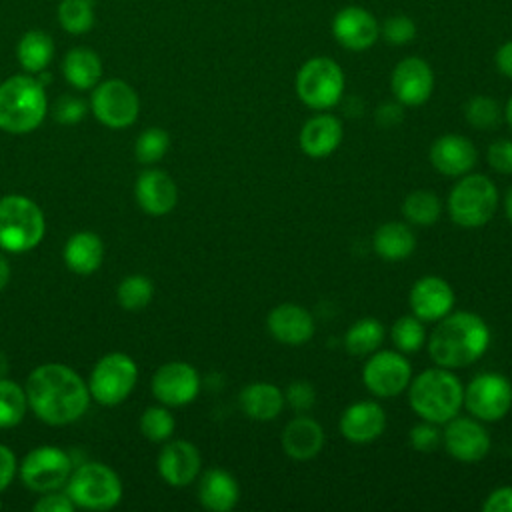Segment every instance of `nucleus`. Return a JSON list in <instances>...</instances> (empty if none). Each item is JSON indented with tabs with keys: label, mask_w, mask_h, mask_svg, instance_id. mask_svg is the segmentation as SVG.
<instances>
[{
	"label": "nucleus",
	"mask_w": 512,
	"mask_h": 512,
	"mask_svg": "<svg viewBox=\"0 0 512 512\" xmlns=\"http://www.w3.org/2000/svg\"><path fill=\"white\" fill-rule=\"evenodd\" d=\"M24 390L32 412L50 426L76 422L84 416L92 398L88 384L70 366L58 362L34 368Z\"/></svg>",
	"instance_id": "1"
},
{
	"label": "nucleus",
	"mask_w": 512,
	"mask_h": 512,
	"mask_svg": "<svg viewBox=\"0 0 512 512\" xmlns=\"http://www.w3.org/2000/svg\"><path fill=\"white\" fill-rule=\"evenodd\" d=\"M436 366L466 368L478 362L490 346V328L482 316L458 310L440 318L426 340Z\"/></svg>",
	"instance_id": "2"
},
{
	"label": "nucleus",
	"mask_w": 512,
	"mask_h": 512,
	"mask_svg": "<svg viewBox=\"0 0 512 512\" xmlns=\"http://www.w3.org/2000/svg\"><path fill=\"white\" fill-rule=\"evenodd\" d=\"M408 404L420 420L446 424L464 406V386L450 368H426L408 384Z\"/></svg>",
	"instance_id": "3"
},
{
	"label": "nucleus",
	"mask_w": 512,
	"mask_h": 512,
	"mask_svg": "<svg viewBox=\"0 0 512 512\" xmlns=\"http://www.w3.org/2000/svg\"><path fill=\"white\" fill-rule=\"evenodd\" d=\"M48 100L36 74H14L0 84V130L28 134L46 116Z\"/></svg>",
	"instance_id": "4"
},
{
	"label": "nucleus",
	"mask_w": 512,
	"mask_h": 512,
	"mask_svg": "<svg viewBox=\"0 0 512 512\" xmlns=\"http://www.w3.org/2000/svg\"><path fill=\"white\" fill-rule=\"evenodd\" d=\"M496 184L484 174H464L448 194V214L460 228H482L498 208Z\"/></svg>",
	"instance_id": "5"
},
{
	"label": "nucleus",
	"mask_w": 512,
	"mask_h": 512,
	"mask_svg": "<svg viewBox=\"0 0 512 512\" xmlns=\"http://www.w3.org/2000/svg\"><path fill=\"white\" fill-rule=\"evenodd\" d=\"M46 222L40 206L22 196L8 194L0 198V248L6 252H28L40 244Z\"/></svg>",
	"instance_id": "6"
},
{
	"label": "nucleus",
	"mask_w": 512,
	"mask_h": 512,
	"mask_svg": "<svg viewBox=\"0 0 512 512\" xmlns=\"http://www.w3.org/2000/svg\"><path fill=\"white\" fill-rule=\"evenodd\" d=\"M294 88L302 104L324 112L342 100L344 72L336 60L328 56H314L306 60L296 72Z\"/></svg>",
	"instance_id": "7"
},
{
	"label": "nucleus",
	"mask_w": 512,
	"mask_h": 512,
	"mask_svg": "<svg viewBox=\"0 0 512 512\" xmlns=\"http://www.w3.org/2000/svg\"><path fill=\"white\" fill-rule=\"evenodd\" d=\"M66 492L80 508L110 510L122 498V482L106 464L86 462L72 470L66 482Z\"/></svg>",
	"instance_id": "8"
},
{
	"label": "nucleus",
	"mask_w": 512,
	"mask_h": 512,
	"mask_svg": "<svg viewBox=\"0 0 512 512\" xmlns=\"http://www.w3.org/2000/svg\"><path fill=\"white\" fill-rule=\"evenodd\" d=\"M138 380L136 362L122 352L102 356L92 368L88 390L90 396L102 406H116L128 398Z\"/></svg>",
	"instance_id": "9"
},
{
	"label": "nucleus",
	"mask_w": 512,
	"mask_h": 512,
	"mask_svg": "<svg viewBox=\"0 0 512 512\" xmlns=\"http://www.w3.org/2000/svg\"><path fill=\"white\" fill-rule=\"evenodd\" d=\"M464 406L482 422H498L512 408V382L498 372H480L464 388Z\"/></svg>",
	"instance_id": "10"
},
{
	"label": "nucleus",
	"mask_w": 512,
	"mask_h": 512,
	"mask_svg": "<svg viewBox=\"0 0 512 512\" xmlns=\"http://www.w3.org/2000/svg\"><path fill=\"white\" fill-rule=\"evenodd\" d=\"M90 110L98 122L108 128L120 130L136 122L140 112V100L136 90L128 82L120 78H110L94 86L90 96Z\"/></svg>",
	"instance_id": "11"
},
{
	"label": "nucleus",
	"mask_w": 512,
	"mask_h": 512,
	"mask_svg": "<svg viewBox=\"0 0 512 512\" xmlns=\"http://www.w3.org/2000/svg\"><path fill=\"white\" fill-rule=\"evenodd\" d=\"M412 380V366L406 354L398 350H376L362 368V382L376 398L402 394Z\"/></svg>",
	"instance_id": "12"
},
{
	"label": "nucleus",
	"mask_w": 512,
	"mask_h": 512,
	"mask_svg": "<svg viewBox=\"0 0 512 512\" xmlns=\"http://www.w3.org/2000/svg\"><path fill=\"white\" fill-rule=\"evenodd\" d=\"M72 474V458L56 446H38L20 464V478L34 492L60 490Z\"/></svg>",
	"instance_id": "13"
},
{
	"label": "nucleus",
	"mask_w": 512,
	"mask_h": 512,
	"mask_svg": "<svg viewBox=\"0 0 512 512\" xmlns=\"http://www.w3.org/2000/svg\"><path fill=\"white\" fill-rule=\"evenodd\" d=\"M442 446L458 462H480L490 452V434L482 420L456 414L444 424Z\"/></svg>",
	"instance_id": "14"
},
{
	"label": "nucleus",
	"mask_w": 512,
	"mask_h": 512,
	"mask_svg": "<svg viewBox=\"0 0 512 512\" xmlns=\"http://www.w3.org/2000/svg\"><path fill=\"white\" fill-rule=\"evenodd\" d=\"M200 392V376L188 362H166L152 376V394L164 406H186Z\"/></svg>",
	"instance_id": "15"
},
{
	"label": "nucleus",
	"mask_w": 512,
	"mask_h": 512,
	"mask_svg": "<svg viewBox=\"0 0 512 512\" xmlns=\"http://www.w3.org/2000/svg\"><path fill=\"white\" fill-rule=\"evenodd\" d=\"M390 88L394 98L408 108L428 102L434 90V72L430 64L418 56L400 60L390 76Z\"/></svg>",
	"instance_id": "16"
},
{
	"label": "nucleus",
	"mask_w": 512,
	"mask_h": 512,
	"mask_svg": "<svg viewBox=\"0 0 512 512\" xmlns=\"http://www.w3.org/2000/svg\"><path fill=\"white\" fill-rule=\"evenodd\" d=\"M456 302L452 286L440 276H422L418 278L410 292L408 304L416 318L426 322H438L452 312Z\"/></svg>",
	"instance_id": "17"
},
{
	"label": "nucleus",
	"mask_w": 512,
	"mask_h": 512,
	"mask_svg": "<svg viewBox=\"0 0 512 512\" xmlns=\"http://www.w3.org/2000/svg\"><path fill=\"white\" fill-rule=\"evenodd\" d=\"M332 34L336 42L346 50L362 52L376 44L380 36V24L368 10L360 6H348L336 12L332 20Z\"/></svg>",
	"instance_id": "18"
},
{
	"label": "nucleus",
	"mask_w": 512,
	"mask_h": 512,
	"mask_svg": "<svg viewBox=\"0 0 512 512\" xmlns=\"http://www.w3.org/2000/svg\"><path fill=\"white\" fill-rule=\"evenodd\" d=\"M428 156L434 170L448 178H460L472 172L478 162L476 146L470 138L462 134H444L436 138L430 146Z\"/></svg>",
	"instance_id": "19"
},
{
	"label": "nucleus",
	"mask_w": 512,
	"mask_h": 512,
	"mask_svg": "<svg viewBox=\"0 0 512 512\" xmlns=\"http://www.w3.org/2000/svg\"><path fill=\"white\" fill-rule=\"evenodd\" d=\"M266 328L276 342L286 346H302L312 340L316 324L304 306L282 302L268 312Z\"/></svg>",
	"instance_id": "20"
},
{
	"label": "nucleus",
	"mask_w": 512,
	"mask_h": 512,
	"mask_svg": "<svg viewBox=\"0 0 512 512\" xmlns=\"http://www.w3.org/2000/svg\"><path fill=\"white\" fill-rule=\"evenodd\" d=\"M386 412L374 400H358L344 408L338 420L340 434L352 444H368L382 436Z\"/></svg>",
	"instance_id": "21"
},
{
	"label": "nucleus",
	"mask_w": 512,
	"mask_h": 512,
	"mask_svg": "<svg viewBox=\"0 0 512 512\" xmlns=\"http://www.w3.org/2000/svg\"><path fill=\"white\" fill-rule=\"evenodd\" d=\"M200 466L202 456L188 440H172L158 454V472L174 488L192 484L200 474Z\"/></svg>",
	"instance_id": "22"
},
{
	"label": "nucleus",
	"mask_w": 512,
	"mask_h": 512,
	"mask_svg": "<svg viewBox=\"0 0 512 512\" xmlns=\"http://www.w3.org/2000/svg\"><path fill=\"white\" fill-rule=\"evenodd\" d=\"M136 202L150 216H164L178 202V188L172 176L160 168L144 170L136 180Z\"/></svg>",
	"instance_id": "23"
},
{
	"label": "nucleus",
	"mask_w": 512,
	"mask_h": 512,
	"mask_svg": "<svg viewBox=\"0 0 512 512\" xmlns=\"http://www.w3.org/2000/svg\"><path fill=\"white\" fill-rule=\"evenodd\" d=\"M344 138V128L342 122L334 116L328 114L326 110L320 114L310 116L298 134V144L300 150L310 156V158H326L332 152L338 150Z\"/></svg>",
	"instance_id": "24"
},
{
	"label": "nucleus",
	"mask_w": 512,
	"mask_h": 512,
	"mask_svg": "<svg viewBox=\"0 0 512 512\" xmlns=\"http://www.w3.org/2000/svg\"><path fill=\"white\" fill-rule=\"evenodd\" d=\"M280 444L288 458L296 462L312 460L324 448V428L312 416L298 414L284 426Z\"/></svg>",
	"instance_id": "25"
},
{
	"label": "nucleus",
	"mask_w": 512,
	"mask_h": 512,
	"mask_svg": "<svg viewBox=\"0 0 512 512\" xmlns=\"http://www.w3.org/2000/svg\"><path fill=\"white\" fill-rule=\"evenodd\" d=\"M240 410L256 422H270L280 416L286 406L284 392L272 382H252L240 390Z\"/></svg>",
	"instance_id": "26"
},
{
	"label": "nucleus",
	"mask_w": 512,
	"mask_h": 512,
	"mask_svg": "<svg viewBox=\"0 0 512 512\" xmlns=\"http://www.w3.org/2000/svg\"><path fill=\"white\" fill-rule=\"evenodd\" d=\"M240 486L236 478L222 468H210L198 484V500L206 510L228 512L238 504Z\"/></svg>",
	"instance_id": "27"
},
{
	"label": "nucleus",
	"mask_w": 512,
	"mask_h": 512,
	"mask_svg": "<svg viewBox=\"0 0 512 512\" xmlns=\"http://www.w3.org/2000/svg\"><path fill=\"white\" fill-rule=\"evenodd\" d=\"M374 252L386 262H402L412 256L416 248V236L408 222H384L372 236Z\"/></svg>",
	"instance_id": "28"
},
{
	"label": "nucleus",
	"mask_w": 512,
	"mask_h": 512,
	"mask_svg": "<svg viewBox=\"0 0 512 512\" xmlns=\"http://www.w3.org/2000/svg\"><path fill=\"white\" fill-rule=\"evenodd\" d=\"M104 258V246L98 234L94 232H76L68 238L64 246L66 266L82 276L96 272Z\"/></svg>",
	"instance_id": "29"
},
{
	"label": "nucleus",
	"mask_w": 512,
	"mask_h": 512,
	"mask_svg": "<svg viewBox=\"0 0 512 512\" xmlns=\"http://www.w3.org/2000/svg\"><path fill=\"white\" fill-rule=\"evenodd\" d=\"M62 74L76 90H90L100 82L102 60L92 48L76 46L66 52L62 60Z\"/></svg>",
	"instance_id": "30"
},
{
	"label": "nucleus",
	"mask_w": 512,
	"mask_h": 512,
	"mask_svg": "<svg viewBox=\"0 0 512 512\" xmlns=\"http://www.w3.org/2000/svg\"><path fill=\"white\" fill-rule=\"evenodd\" d=\"M54 56V42L44 30H28L16 46V58L24 72L40 74L48 68Z\"/></svg>",
	"instance_id": "31"
},
{
	"label": "nucleus",
	"mask_w": 512,
	"mask_h": 512,
	"mask_svg": "<svg viewBox=\"0 0 512 512\" xmlns=\"http://www.w3.org/2000/svg\"><path fill=\"white\" fill-rule=\"evenodd\" d=\"M442 214V200L432 190H412L402 200V216L410 226H434Z\"/></svg>",
	"instance_id": "32"
},
{
	"label": "nucleus",
	"mask_w": 512,
	"mask_h": 512,
	"mask_svg": "<svg viewBox=\"0 0 512 512\" xmlns=\"http://www.w3.org/2000/svg\"><path fill=\"white\" fill-rule=\"evenodd\" d=\"M384 340V326L380 320L366 316L356 320L344 334V348L352 356H370Z\"/></svg>",
	"instance_id": "33"
},
{
	"label": "nucleus",
	"mask_w": 512,
	"mask_h": 512,
	"mask_svg": "<svg viewBox=\"0 0 512 512\" xmlns=\"http://www.w3.org/2000/svg\"><path fill=\"white\" fill-rule=\"evenodd\" d=\"M390 338L394 348L408 356V354H416L426 344L428 334L420 318H416L414 314H406L392 324Z\"/></svg>",
	"instance_id": "34"
},
{
	"label": "nucleus",
	"mask_w": 512,
	"mask_h": 512,
	"mask_svg": "<svg viewBox=\"0 0 512 512\" xmlns=\"http://www.w3.org/2000/svg\"><path fill=\"white\" fill-rule=\"evenodd\" d=\"M464 118L476 130H494L504 120V110L494 98L476 94L466 100Z\"/></svg>",
	"instance_id": "35"
},
{
	"label": "nucleus",
	"mask_w": 512,
	"mask_h": 512,
	"mask_svg": "<svg viewBox=\"0 0 512 512\" xmlns=\"http://www.w3.org/2000/svg\"><path fill=\"white\" fill-rule=\"evenodd\" d=\"M58 24L68 34H86L94 26L92 0H62L56 10Z\"/></svg>",
	"instance_id": "36"
},
{
	"label": "nucleus",
	"mask_w": 512,
	"mask_h": 512,
	"mask_svg": "<svg viewBox=\"0 0 512 512\" xmlns=\"http://www.w3.org/2000/svg\"><path fill=\"white\" fill-rule=\"evenodd\" d=\"M28 408L26 390L16 382L0 378V428H12L22 422Z\"/></svg>",
	"instance_id": "37"
},
{
	"label": "nucleus",
	"mask_w": 512,
	"mask_h": 512,
	"mask_svg": "<svg viewBox=\"0 0 512 512\" xmlns=\"http://www.w3.org/2000/svg\"><path fill=\"white\" fill-rule=\"evenodd\" d=\"M116 296L124 310L138 312L150 304V300L154 296V284L150 282V278H146L142 274H132V276H126L118 284Z\"/></svg>",
	"instance_id": "38"
},
{
	"label": "nucleus",
	"mask_w": 512,
	"mask_h": 512,
	"mask_svg": "<svg viewBox=\"0 0 512 512\" xmlns=\"http://www.w3.org/2000/svg\"><path fill=\"white\" fill-rule=\"evenodd\" d=\"M170 148V136L166 130L162 128H148L144 132H140V136L136 138V146H134V154L136 160L142 164H154L158 160L164 158V154Z\"/></svg>",
	"instance_id": "39"
},
{
	"label": "nucleus",
	"mask_w": 512,
	"mask_h": 512,
	"mask_svg": "<svg viewBox=\"0 0 512 512\" xmlns=\"http://www.w3.org/2000/svg\"><path fill=\"white\" fill-rule=\"evenodd\" d=\"M176 420L164 406H150L140 416V432L152 442H164L174 434Z\"/></svg>",
	"instance_id": "40"
},
{
	"label": "nucleus",
	"mask_w": 512,
	"mask_h": 512,
	"mask_svg": "<svg viewBox=\"0 0 512 512\" xmlns=\"http://www.w3.org/2000/svg\"><path fill=\"white\" fill-rule=\"evenodd\" d=\"M380 36L392 46H404L416 38V24L412 18L404 14H396L382 22Z\"/></svg>",
	"instance_id": "41"
},
{
	"label": "nucleus",
	"mask_w": 512,
	"mask_h": 512,
	"mask_svg": "<svg viewBox=\"0 0 512 512\" xmlns=\"http://www.w3.org/2000/svg\"><path fill=\"white\" fill-rule=\"evenodd\" d=\"M408 440H410V446H412L416 452L430 454V452H434V450L442 444V430H440V424L422 420V422H418V424L412 426V430H410V434H408Z\"/></svg>",
	"instance_id": "42"
},
{
	"label": "nucleus",
	"mask_w": 512,
	"mask_h": 512,
	"mask_svg": "<svg viewBox=\"0 0 512 512\" xmlns=\"http://www.w3.org/2000/svg\"><path fill=\"white\" fill-rule=\"evenodd\" d=\"M284 400L292 410L304 414L306 410H310L314 406L316 390L308 380H294L284 390Z\"/></svg>",
	"instance_id": "43"
},
{
	"label": "nucleus",
	"mask_w": 512,
	"mask_h": 512,
	"mask_svg": "<svg viewBox=\"0 0 512 512\" xmlns=\"http://www.w3.org/2000/svg\"><path fill=\"white\" fill-rule=\"evenodd\" d=\"M486 160L494 172L512 176V140L508 138L494 140L486 150Z\"/></svg>",
	"instance_id": "44"
},
{
	"label": "nucleus",
	"mask_w": 512,
	"mask_h": 512,
	"mask_svg": "<svg viewBox=\"0 0 512 512\" xmlns=\"http://www.w3.org/2000/svg\"><path fill=\"white\" fill-rule=\"evenodd\" d=\"M52 114H54L56 122H60V124H76L86 114V102L76 98V96L64 94L56 100V104L52 108Z\"/></svg>",
	"instance_id": "45"
},
{
	"label": "nucleus",
	"mask_w": 512,
	"mask_h": 512,
	"mask_svg": "<svg viewBox=\"0 0 512 512\" xmlns=\"http://www.w3.org/2000/svg\"><path fill=\"white\" fill-rule=\"evenodd\" d=\"M76 508V504L72 502V498L68 496V492H44V496H40V500L34 504L36 512H72Z\"/></svg>",
	"instance_id": "46"
},
{
	"label": "nucleus",
	"mask_w": 512,
	"mask_h": 512,
	"mask_svg": "<svg viewBox=\"0 0 512 512\" xmlns=\"http://www.w3.org/2000/svg\"><path fill=\"white\" fill-rule=\"evenodd\" d=\"M484 512H512V486H500L492 490L484 502H482Z\"/></svg>",
	"instance_id": "47"
},
{
	"label": "nucleus",
	"mask_w": 512,
	"mask_h": 512,
	"mask_svg": "<svg viewBox=\"0 0 512 512\" xmlns=\"http://www.w3.org/2000/svg\"><path fill=\"white\" fill-rule=\"evenodd\" d=\"M376 122L382 126V128H394L402 122L404 118V110H402V104L396 100V102H384L376 114H374Z\"/></svg>",
	"instance_id": "48"
},
{
	"label": "nucleus",
	"mask_w": 512,
	"mask_h": 512,
	"mask_svg": "<svg viewBox=\"0 0 512 512\" xmlns=\"http://www.w3.org/2000/svg\"><path fill=\"white\" fill-rule=\"evenodd\" d=\"M16 474V456L14 452L0 444V492H4Z\"/></svg>",
	"instance_id": "49"
},
{
	"label": "nucleus",
	"mask_w": 512,
	"mask_h": 512,
	"mask_svg": "<svg viewBox=\"0 0 512 512\" xmlns=\"http://www.w3.org/2000/svg\"><path fill=\"white\" fill-rule=\"evenodd\" d=\"M494 64L502 76L512 78V40L498 46L494 54Z\"/></svg>",
	"instance_id": "50"
},
{
	"label": "nucleus",
	"mask_w": 512,
	"mask_h": 512,
	"mask_svg": "<svg viewBox=\"0 0 512 512\" xmlns=\"http://www.w3.org/2000/svg\"><path fill=\"white\" fill-rule=\"evenodd\" d=\"M8 280H10V264H8V260L0 254V290L6 288Z\"/></svg>",
	"instance_id": "51"
},
{
	"label": "nucleus",
	"mask_w": 512,
	"mask_h": 512,
	"mask_svg": "<svg viewBox=\"0 0 512 512\" xmlns=\"http://www.w3.org/2000/svg\"><path fill=\"white\" fill-rule=\"evenodd\" d=\"M504 212H506L508 222L512 224V186L508 188V192H506V196H504Z\"/></svg>",
	"instance_id": "52"
},
{
	"label": "nucleus",
	"mask_w": 512,
	"mask_h": 512,
	"mask_svg": "<svg viewBox=\"0 0 512 512\" xmlns=\"http://www.w3.org/2000/svg\"><path fill=\"white\" fill-rule=\"evenodd\" d=\"M504 120H506V124L512 128V96L508 98V102H506V106H504Z\"/></svg>",
	"instance_id": "53"
}]
</instances>
